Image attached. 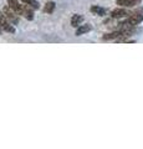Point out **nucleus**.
Returning a JSON list of instances; mask_svg holds the SVG:
<instances>
[{"instance_id": "13", "label": "nucleus", "mask_w": 143, "mask_h": 149, "mask_svg": "<svg viewBox=\"0 0 143 149\" xmlns=\"http://www.w3.org/2000/svg\"><path fill=\"white\" fill-rule=\"evenodd\" d=\"M24 4H27V5H30L31 8H34V9H39L40 8V4L38 0H21Z\"/></svg>"}, {"instance_id": "8", "label": "nucleus", "mask_w": 143, "mask_h": 149, "mask_svg": "<svg viewBox=\"0 0 143 149\" xmlns=\"http://www.w3.org/2000/svg\"><path fill=\"white\" fill-rule=\"evenodd\" d=\"M92 26L90 24H85V25H80L78 27H76V31H75V35L76 36H81L84 34H87L89 31H91Z\"/></svg>"}, {"instance_id": "2", "label": "nucleus", "mask_w": 143, "mask_h": 149, "mask_svg": "<svg viewBox=\"0 0 143 149\" xmlns=\"http://www.w3.org/2000/svg\"><path fill=\"white\" fill-rule=\"evenodd\" d=\"M0 26H1L3 31H6L9 34H15V25L9 21V19L5 16L4 13H0Z\"/></svg>"}, {"instance_id": "9", "label": "nucleus", "mask_w": 143, "mask_h": 149, "mask_svg": "<svg viewBox=\"0 0 143 149\" xmlns=\"http://www.w3.org/2000/svg\"><path fill=\"white\" fill-rule=\"evenodd\" d=\"M90 10L92 14H95V15H97V16H105L106 14H107V10H106L105 8L98 6V5H92Z\"/></svg>"}, {"instance_id": "3", "label": "nucleus", "mask_w": 143, "mask_h": 149, "mask_svg": "<svg viewBox=\"0 0 143 149\" xmlns=\"http://www.w3.org/2000/svg\"><path fill=\"white\" fill-rule=\"evenodd\" d=\"M3 13L5 14V16L9 19V21L11 22L14 25H17L19 24V16H17V13L15 10H13V9L9 6V5H5L3 9Z\"/></svg>"}, {"instance_id": "12", "label": "nucleus", "mask_w": 143, "mask_h": 149, "mask_svg": "<svg viewBox=\"0 0 143 149\" xmlns=\"http://www.w3.org/2000/svg\"><path fill=\"white\" fill-rule=\"evenodd\" d=\"M55 8H56L55 1H47L45 4V6H44V11L47 13V14H52L55 11Z\"/></svg>"}, {"instance_id": "11", "label": "nucleus", "mask_w": 143, "mask_h": 149, "mask_svg": "<svg viewBox=\"0 0 143 149\" xmlns=\"http://www.w3.org/2000/svg\"><path fill=\"white\" fill-rule=\"evenodd\" d=\"M82 21H84V16H82V15H78V14H75V15L71 17V26L78 27V26L82 24Z\"/></svg>"}, {"instance_id": "4", "label": "nucleus", "mask_w": 143, "mask_h": 149, "mask_svg": "<svg viewBox=\"0 0 143 149\" xmlns=\"http://www.w3.org/2000/svg\"><path fill=\"white\" fill-rule=\"evenodd\" d=\"M132 13L130 10H127L126 8H117V9H114V10H112L111 16L113 19H122V17H128Z\"/></svg>"}, {"instance_id": "5", "label": "nucleus", "mask_w": 143, "mask_h": 149, "mask_svg": "<svg viewBox=\"0 0 143 149\" xmlns=\"http://www.w3.org/2000/svg\"><path fill=\"white\" fill-rule=\"evenodd\" d=\"M34 8H31L30 5H27V4H25V5L21 6V11H20V15H22L25 19H27L29 21L34 20Z\"/></svg>"}, {"instance_id": "1", "label": "nucleus", "mask_w": 143, "mask_h": 149, "mask_svg": "<svg viewBox=\"0 0 143 149\" xmlns=\"http://www.w3.org/2000/svg\"><path fill=\"white\" fill-rule=\"evenodd\" d=\"M142 21H143V10L132 13L130 16L126 17V20H124V21L119 22V29H121V30L136 29V26L138 24H141Z\"/></svg>"}, {"instance_id": "6", "label": "nucleus", "mask_w": 143, "mask_h": 149, "mask_svg": "<svg viewBox=\"0 0 143 149\" xmlns=\"http://www.w3.org/2000/svg\"><path fill=\"white\" fill-rule=\"evenodd\" d=\"M123 36V30H117V31H113V32H110V34H105L103 35V37L102 39L103 40H107V41H110V40H119L121 37Z\"/></svg>"}, {"instance_id": "10", "label": "nucleus", "mask_w": 143, "mask_h": 149, "mask_svg": "<svg viewBox=\"0 0 143 149\" xmlns=\"http://www.w3.org/2000/svg\"><path fill=\"white\" fill-rule=\"evenodd\" d=\"M8 5L20 15V11H21V6L22 5L19 3V0H8Z\"/></svg>"}, {"instance_id": "7", "label": "nucleus", "mask_w": 143, "mask_h": 149, "mask_svg": "<svg viewBox=\"0 0 143 149\" xmlns=\"http://www.w3.org/2000/svg\"><path fill=\"white\" fill-rule=\"evenodd\" d=\"M142 0H116V4L122 8H132L138 5Z\"/></svg>"}]
</instances>
